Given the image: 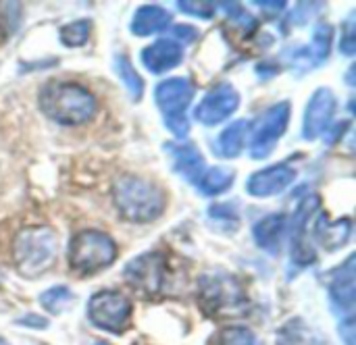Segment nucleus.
I'll use <instances>...</instances> for the list:
<instances>
[{"instance_id": "obj_1", "label": "nucleus", "mask_w": 356, "mask_h": 345, "mask_svg": "<svg viewBox=\"0 0 356 345\" xmlns=\"http://www.w3.org/2000/svg\"><path fill=\"white\" fill-rule=\"evenodd\" d=\"M42 112L65 127H75L90 123L98 110V102L94 94L75 81H60L52 79L48 81L38 96Z\"/></svg>"}, {"instance_id": "obj_2", "label": "nucleus", "mask_w": 356, "mask_h": 345, "mask_svg": "<svg viewBox=\"0 0 356 345\" xmlns=\"http://www.w3.org/2000/svg\"><path fill=\"white\" fill-rule=\"evenodd\" d=\"M113 202L125 221L150 223L163 214L167 206V196L163 187L154 181L138 175H127L115 183Z\"/></svg>"}, {"instance_id": "obj_3", "label": "nucleus", "mask_w": 356, "mask_h": 345, "mask_svg": "<svg viewBox=\"0 0 356 345\" xmlns=\"http://www.w3.org/2000/svg\"><path fill=\"white\" fill-rule=\"evenodd\" d=\"M58 254V237L50 227L21 229L13 242V262L19 275L35 279L48 273Z\"/></svg>"}, {"instance_id": "obj_4", "label": "nucleus", "mask_w": 356, "mask_h": 345, "mask_svg": "<svg viewBox=\"0 0 356 345\" xmlns=\"http://www.w3.org/2000/svg\"><path fill=\"white\" fill-rule=\"evenodd\" d=\"M117 258L115 239L98 229L79 231L69 244V267L79 277L100 273Z\"/></svg>"}, {"instance_id": "obj_5", "label": "nucleus", "mask_w": 356, "mask_h": 345, "mask_svg": "<svg viewBox=\"0 0 356 345\" xmlns=\"http://www.w3.org/2000/svg\"><path fill=\"white\" fill-rule=\"evenodd\" d=\"M198 300L211 317H238L246 308V296L240 283L221 271L207 273L200 277Z\"/></svg>"}, {"instance_id": "obj_6", "label": "nucleus", "mask_w": 356, "mask_h": 345, "mask_svg": "<svg viewBox=\"0 0 356 345\" xmlns=\"http://www.w3.org/2000/svg\"><path fill=\"white\" fill-rule=\"evenodd\" d=\"M194 98V85L186 77H169L161 81L154 90V100L165 117L167 129L175 137H186L190 131V121L186 110Z\"/></svg>"}, {"instance_id": "obj_7", "label": "nucleus", "mask_w": 356, "mask_h": 345, "mask_svg": "<svg viewBox=\"0 0 356 345\" xmlns=\"http://www.w3.org/2000/svg\"><path fill=\"white\" fill-rule=\"evenodd\" d=\"M131 317V302L117 292H98L88 302V319L94 327L121 333Z\"/></svg>"}, {"instance_id": "obj_8", "label": "nucleus", "mask_w": 356, "mask_h": 345, "mask_svg": "<svg viewBox=\"0 0 356 345\" xmlns=\"http://www.w3.org/2000/svg\"><path fill=\"white\" fill-rule=\"evenodd\" d=\"M290 115H292V104L280 102V104L271 106L257 121L252 144H250V156L252 158H257V160L267 158L275 150L277 140L286 133V127L290 123Z\"/></svg>"}, {"instance_id": "obj_9", "label": "nucleus", "mask_w": 356, "mask_h": 345, "mask_svg": "<svg viewBox=\"0 0 356 345\" xmlns=\"http://www.w3.org/2000/svg\"><path fill=\"white\" fill-rule=\"evenodd\" d=\"M123 277L134 289L146 296H154L159 294L165 279V258L156 252L142 254L125 264Z\"/></svg>"}, {"instance_id": "obj_10", "label": "nucleus", "mask_w": 356, "mask_h": 345, "mask_svg": "<svg viewBox=\"0 0 356 345\" xmlns=\"http://www.w3.org/2000/svg\"><path fill=\"white\" fill-rule=\"evenodd\" d=\"M240 106V94L232 83H219L215 85L198 104L196 119L202 125H217L223 123L227 117H232Z\"/></svg>"}, {"instance_id": "obj_11", "label": "nucleus", "mask_w": 356, "mask_h": 345, "mask_svg": "<svg viewBox=\"0 0 356 345\" xmlns=\"http://www.w3.org/2000/svg\"><path fill=\"white\" fill-rule=\"evenodd\" d=\"M336 106H338V100H336L334 92L330 87H319L307 104L302 135L307 140H317L319 135H323L332 123Z\"/></svg>"}, {"instance_id": "obj_12", "label": "nucleus", "mask_w": 356, "mask_h": 345, "mask_svg": "<svg viewBox=\"0 0 356 345\" xmlns=\"http://www.w3.org/2000/svg\"><path fill=\"white\" fill-rule=\"evenodd\" d=\"M332 37H334V29L330 23H319L317 29L313 31V40L311 44H307L305 48L296 50L292 56V69L296 73H307L315 67H319L321 62H325L330 48H332Z\"/></svg>"}, {"instance_id": "obj_13", "label": "nucleus", "mask_w": 356, "mask_h": 345, "mask_svg": "<svg viewBox=\"0 0 356 345\" xmlns=\"http://www.w3.org/2000/svg\"><path fill=\"white\" fill-rule=\"evenodd\" d=\"M296 171L290 165H275V167H267L254 175H250L246 190L250 196L254 198H269V196H277L284 190L290 187V183L294 181Z\"/></svg>"}, {"instance_id": "obj_14", "label": "nucleus", "mask_w": 356, "mask_h": 345, "mask_svg": "<svg viewBox=\"0 0 356 345\" xmlns=\"http://www.w3.org/2000/svg\"><path fill=\"white\" fill-rule=\"evenodd\" d=\"M317 210H319V198L311 196L296 210L294 221H292V258L300 267H307L315 260V252H313L311 244L307 242V225Z\"/></svg>"}, {"instance_id": "obj_15", "label": "nucleus", "mask_w": 356, "mask_h": 345, "mask_svg": "<svg viewBox=\"0 0 356 345\" xmlns=\"http://www.w3.org/2000/svg\"><path fill=\"white\" fill-rule=\"evenodd\" d=\"M142 62L150 73H165L173 67H177L184 58V46L175 40L163 37L156 40L154 44L146 46L142 50Z\"/></svg>"}, {"instance_id": "obj_16", "label": "nucleus", "mask_w": 356, "mask_h": 345, "mask_svg": "<svg viewBox=\"0 0 356 345\" xmlns=\"http://www.w3.org/2000/svg\"><path fill=\"white\" fill-rule=\"evenodd\" d=\"M171 158H173V169L190 183H198L202 173H204V158L200 154V150L192 144H173L167 148Z\"/></svg>"}, {"instance_id": "obj_17", "label": "nucleus", "mask_w": 356, "mask_h": 345, "mask_svg": "<svg viewBox=\"0 0 356 345\" xmlns=\"http://www.w3.org/2000/svg\"><path fill=\"white\" fill-rule=\"evenodd\" d=\"M330 296L332 302L344 312L355 308V256H348L346 262L336 271V277L330 285Z\"/></svg>"}, {"instance_id": "obj_18", "label": "nucleus", "mask_w": 356, "mask_h": 345, "mask_svg": "<svg viewBox=\"0 0 356 345\" xmlns=\"http://www.w3.org/2000/svg\"><path fill=\"white\" fill-rule=\"evenodd\" d=\"M171 25V12L156 4L140 6L131 19V33L134 35H152L156 31H163Z\"/></svg>"}, {"instance_id": "obj_19", "label": "nucleus", "mask_w": 356, "mask_h": 345, "mask_svg": "<svg viewBox=\"0 0 356 345\" xmlns=\"http://www.w3.org/2000/svg\"><path fill=\"white\" fill-rule=\"evenodd\" d=\"M248 137V121H236L225 127L215 140V152L221 158H236L242 154Z\"/></svg>"}, {"instance_id": "obj_20", "label": "nucleus", "mask_w": 356, "mask_h": 345, "mask_svg": "<svg viewBox=\"0 0 356 345\" xmlns=\"http://www.w3.org/2000/svg\"><path fill=\"white\" fill-rule=\"evenodd\" d=\"M284 229H286V217L284 214H269L254 225L252 235H254V242L259 244V248H263L269 254H277Z\"/></svg>"}, {"instance_id": "obj_21", "label": "nucleus", "mask_w": 356, "mask_h": 345, "mask_svg": "<svg viewBox=\"0 0 356 345\" xmlns=\"http://www.w3.org/2000/svg\"><path fill=\"white\" fill-rule=\"evenodd\" d=\"M350 221L348 219H342L338 223H327V217L323 214L319 221H317V237L319 242L327 248V250H338L342 248L348 237H350Z\"/></svg>"}, {"instance_id": "obj_22", "label": "nucleus", "mask_w": 356, "mask_h": 345, "mask_svg": "<svg viewBox=\"0 0 356 345\" xmlns=\"http://www.w3.org/2000/svg\"><path fill=\"white\" fill-rule=\"evenodd\" d=\"M234 183V171L227 167H213L202 173L200 181L196 183L204 196H217L225 190H229Z\"/></svg>"}, {"instance_id": "obj_23", "label": "nucleus", "mask_w": 356, "mask_h": 345, "mask_svg": "<svg viewBox=\"0 0 356 345\" xmlns=\"http://www.w3.org/2000/svg\"><path fill=\"white\" fill-rule=\"evenodd\" d=\"M117 73H119L123 85L127 87L129 96L134 100H140L142 98V92H144V81H142V77L138 75V71L134 69V65L129 62L127 56H119L117 58Z\"/></svg>"}, {"instance_id": "obj_24", "label": "nucleus", "mask_w": 356, "mask_h": 345, "mask_svg": "<svg viewBox=\"0 0 356 345\" xmlns=\"http://www.w3.org/2000/svg\"><path fill=\"white\" fill-rule=\"evenodd\" d=\"M71 302H73V294H71V289L65 287V285L50 287V289H46V292L40 296V304H42L48 312H52V314L63 312Z\"/></svg>"}, {"instance_id": "obj_25", "label": "nucleus", "mask_w": 356, "mask_h": 345, "mask_svg": "<svg viewBox=\"0 0 356 345\" xmlns=\"http://www.w3.org/2000/svg\"><path fill=\"white\" fill-rule=\"evenodd\" d=\"M90 37V21H73L60 29V42L65 46H83Z\"/></svg>"}, {"instance_id": "obj_26", "label": "nucleus", "mask_w": 356, "mask_h": 345, "mask_svg": "<svg viewBox=\"0 0 356 345\" xmlns=\"http://www.w3.org/2000/svg\"><path fill=\"white\" fill-rule=\"evenodd\" d=\"M221 345H257V339L246 327H227L221 333Z\"/></svg>"}, {"instance_id": "obj_27", "label": "nucleus", "mask_w": 356, "mask_h": 345, "mask_svg": "<svg viewBox=\"0 0 356 345\" xmlns=\"http://www.w3.org/2000/svg\"><path fill=\"white\" fill-rule=\"evenodd\" d=\"M177 6L188 12V15H194V17H200V19H211L215 15V6L211 2H177Z\"/></svg>"}, {"instance_id": "obj_28", "label": "nucleus", "mask_w": 356, "mask_h": 345, "mask_svg": "<svg viewBox=\"0 0 356 345\" xmlns=\"http://www.w3.org/2000/svg\"><path fill=\"white\" fill-rule=\"evenodd\" d=\"M171 40L179 42L181 46H184V44H192V42L198 40V29H196L194 25H175L173 37H171Z\"/></svg>"}, {"instance_id": "obj_29", "label": "nucleus", "mask_w": 356, "mask_h": 345, "mask_svg": "<svg viewBox=\"0 0 356 345\" xmlns=\"http://www.w3.org/2000/svg\"><path fill=\"white\" fill-rule=\"evenodd\" d=\"M340 52L346 56H353L356 52V42H355V27H353V17L346 23V35L340 40Z\"/></svg>"}, {"instance_id": "obj_30", "label": "nucleus", "mask_w": 356, "mask_h": 345, "mask_svg": "<svg viewBox=\"0 0 356 345\" xmlns=\"http://www.w3.org/2000/svg\"><path fill=\"white\" fill-rule=\"evenodd\" d=\"M346 127H348V121H342V123H336V125H332V127H327L325 129V142L330 144V146H334L336 144V140L338 137H342V133L346 131Z\"/></svg>"}, {"instance_id": "obj_31", "label": "nucleus", "mask_w": 356, "mask_h": 345, "mask_svg": "<svg viewBox=\"0 0 356 345\" xmlns=\"http://www.w3.org/2000/svg\"><path fill=\"white\" fill-rule=\"evenodd\" d=\"M340 335L346 342V345H355V321L353 319H346L340 325Z\"/></svg>"}, {"instance_id": "obj_32", "label": "nucleus", "mask_w": 356, "mask_h": 345, "mask_svg": "<svg viewBox=\"0 0 356 345\" xmlns=\"http://www.w3.org/2000/svg\"><path fill=\"white\" fill-rule=\"evenodd\" d=\"M254 6L267 8L265 12H269V15H277V12H282L286 8V2H265V0H259V2H254Z\"/></svg>"}, {"instance_id": "obj_33", "label": "nucleus", "mask_w": 356, "mask_h": 345, "mask_svg": "<svg viewBox=\"0 0 356 345\" xmlns=\"http://www.w3.org/2000/svg\"><path fill=\"white\" fill-rule=\"evenodd\" d=\"M21 323L23 325H33V329H42L44 325H46V321L44 319H40V317H27V319H21Z\"/></svg>"}, {"instance_id": "obj_34", "label": "nucleus", "mask_w": 356, "mask_h": 345, "mask_svg": "<svg viewBox=\"0 0 356 345\" xmlns=\"http://www.w3.org/2000/svg\"><path fill=\"white\" fill-rule=\"evenodd\" d=\"M0 345H8V344H6V342H4V339H0Z\"/></svg>"}, {"instance_id": "obj_35", "label": "nucleus", "mask_w": 356, "mask_h": 345, "mask_svg": "<svg viewBox=\"0 0 356 345\" xmlns=\"http://www.w3.org/2000/svg\"><path fill=\"white\" fill-rule=\"evenodd\" d=\"M94 345H106V344H94Z\"/></svg>"}]
</instances>
